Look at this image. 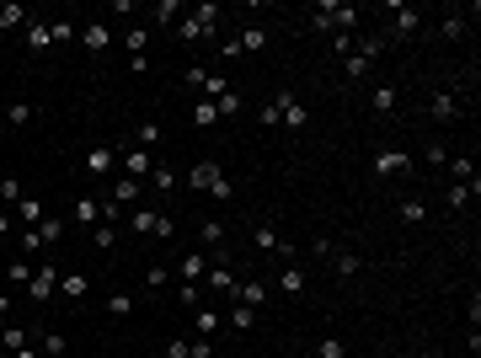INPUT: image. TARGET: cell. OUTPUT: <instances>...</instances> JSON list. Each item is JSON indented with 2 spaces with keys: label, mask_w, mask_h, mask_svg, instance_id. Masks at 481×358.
Wrapping results in <instances>:
<instances>
[{
  "label": "cell",
  "mask_w": 481,
  "mask_h": 358,
  "mask_svg": "<svg viewBox=\"0 0 481 358\" xmlns=\"http://www.w3.org/2000/svg\"><path fill=\"white\" fill-rule=\"evenodd\" d=\"M214 27H219V6H192L177 22V37L182 43H204V37H214Z\"/></svg>",
  "instance_id": "cell-1"
},
{
  "label": "cell",
  "mask_w": 481,
  "mask_h": 358,
  "mask_svg": "<svg viewBox=\"0 0 481 358\" xmlns=\"http://www.w3.org/2000/svg\"><path fill=\"white\" fill-rule=\"evenodd\" d=\"M311 27H321V33H353L359 27V6H315Z\"/></svg>",
  "instance_id": "cell-2"
},
{
  "label": "cell",
  "mask_w": 481,
  "mask_h": 358,
  "mask_svg": "<svg viewBox=\"0 0 481 358\" xmlns=\"http://www.w3.org/2000/svg\"><path fill=\"white\" fill-rule=\"evenodd\" d=\"M187 182H192V187H204V192H214V198H230V192H236V187L225 182V171L214 166V161H198V166L187 171Z\"/></svg>",
  "instance_id": "cell-3"
},
{
  "label": "cell",
  "mask_w": 481,
  "mask_h": 358,
  "mask_svg": "<svg viewBox=\"0 0 481 358\" xmlns=\"http://www.w3.org/2000/svg\"><path fill=\"white\" fill-rule=\"evenodd\" d=\"M129 230H144V236H171V214H156V209H134L129 214Z\"/></svg>",
  "instance_id": "cell-4"
},
{
  "label": "cell",
  "mask_w": 481,
  "mask_h": 358,
  "mask_svg": "<svg viewBox=\"0 0 481 358\" xmlns=\"http://www.w3.org/2000/svg\"><path fill=\"white\" fill-rule=\"evenodd\" d=\"M54 289H59V267H33V284H27V294L37 299V305H48V299H54Z\"/></svg>",
  "instance_id": "cell-5"
},
{
  "label": "cell",
  "mask_w": 481,
  "mask_h": 358,
  "mask_svg": "<svg viewBox=\"0 0 481 358\" xmlns=\"http://www.w3.org/2000/svg\"><path fill=\"white\" fill-rule=\"evenodd\" d=\"M374 171H380V177H412V156L407 150H380V156H374Z\"/></svg>",
  "instance_id": "cell-6"
},
{
  "label": "cell",
  "mask_w": 481,
  "mask_h": 358,
  "mask_svg": "<svg viewBox=\"0 0 481 358\" xmlns=\"http://www.w3.org/2000/svg\"><path fill=\"white\" fill-rule=\"evenodd\" d=\"M390 16H396V22H390V33H385V37H412L422 27V11H412V6H390Z\"/></svg>",
  "instance_id": "cell-7"
},
{
  "label": "cell",
  "mask_w": 481,
  "mask_h": 358,
  "mask_svg": "<svg viewBox=\"0 0 481 358\" xmlns=\"http://www.w3.org/2000/svg\"><path fill=\"white\" fill-rule=\"evenodd\" d=\"M273 102H278V123H289V129H305V123H311V112H305V108H300V102H294L289 91H278Z\"/></svg>",
  "instance_id": "cell-8"
},
{
  "label": "cell",
  "mask_w": 481,
  "mask_h": 358,
  "mask_svg": "<svg viewBox=\"0 0 481 358\" xmlns=\"http://www.w3.org/2000/svg\"><path fill=\"white\" fill-rule=\"evenodd\" d=\"M112 161H118V150H112V144H91V150H86V171H91V177H108Z\"/></svg>",
  "instance_id": "cell-9"
},
{
  "label": "cell",
  "mask_w": 481,
  "mask_h": 358,
  "mask_svg": "<svg viewBox=\"0 0 481 358\" xmlns=\"http://www.w3.org/2000/svg\"><path fill=\"white\" fill-rule=\"evenodd\" d=\"M150 171H156V161H150V150H139V144H134L129 156H123V177L144 182V177H150Z\"/></svg>",
  "instance_id": "cell-10"
},
{
  "label": "cell",
  "mask_w": 481,
  "mask_h": 358,
  "mask_svg": "<svg viewBox=\"0 0 481 358\" xmlns=\"http://www.w3.org/2000/svg\"><path fill=\"white\" fill-rule=\"evenodd\" d=\"M177 273L187 278V284H204V278H209V257H204V251H187V257L177 262Z\"/></svg>",
  "instance_id": "cell-11"
},
{
  "label": "cell",
  "mask_w": 481,
  "mask_h": 358,
  "mask_svg": "<svg viewBox=\"0 0 481 358\" xmlns=\"http://www.w3.org/2000/svg\"><path fill=\"white\" fill-rule=\"evenodd\" d=\"M267 299V284L262 278H246V284H236V305H252V311H262Z\"/></svg>",
  "instance_id": "cell-12"
},
{
  "label": "cell",
  "mask_w": 481,
  "mask_h": 358,
  "mask_svg": "<svg viewBox=\"0 0 481 358\" xmlns=\"http://www.w3.org/2000/svg\"><path fill=\"white\" fill-rule=\"evenodd\" d=\"M428 112H433V118H439V123H455V118H460V102H455V96H449V91H433Z\"/></svg>",
  "instance_id": "cell-13"
},
{
  "label": "cell",
  "mask_w": 481,
  "mask_h": 358,
  "mask_svg": "<svg viewBox=\"0 0 481 358\" xmlns=\"http://www.w3.org/2000/svg\"><path fill=\"white\" fill-rule=\"evenodd\" d=\"M476 192H481V177H470V182H455V187L444 192V203H449V209H465V203L476 198Z\"/></svg>",
  "instance_id": "cell-14"
},
{
  "label": "cell",
  "mask_w": 481,
  "mask_h": 358,
  "mask_svg": "<svg viewBox=\"0 0 481 358\" xmlns=\"http://www.w3.org/2000/svg\"><path fill=\"white\" fill-rule=\"evenodd\" d=\"M139 192H144V182H134V177H118V182H112V192H108V203H118V209H123V203H134Z\"/></svg>",
  "instance_id": "cell-15"
},
{
  "label": "cell",
  "mask_w": 481,
  "mask_h": 358,
  "mask_svg": "<svg viewBox=\"0 0 481 358\" xmlns=\"http://www.w3.org/2000/svg\"><path fill=\"white\" fill-rule=\"evenodd\" d=\"M219 321H225V316H219L214 305H204V311L192 316V332H198V337H214V332H219Z\"/></svg>",
  "instance_id": "cell-16"
},
{
  "label": "cell",
  "mask_w": 481,
  "mask_h": 358,
  "mask_svg": "<svg viewBox=\"0 0 481 358\" xmlns=\"http://www.w3.org/2000/svg\"><path fill=\"white\" fill-rule=\"evenodd\" d=\"M108 43H112V27L108 22H86V48H91V54H102Z\"/></svg>",
  "instance_id": "cell-17"
},
{
  "label": "cell",
  "mask_w": 481,
  "mask_h": 358,
  "mask_svg": "<svg viewBox=\"0 0 481 358\" xmlns=\"http://www.w3.org/2000/svg\"><path fill=\"white\" fill-rule=\"evenodd\" d=\"M75 219H81V225H102V203H96L91 192H86V198H75Z\"/></svg>",
  "instance_id": "cell-18"
},
{
  "label": "cell",
  "mask_w": 481,
  "mask_h": 358,
  "mask_svg": "<svg viewBox=\"0 0 481 358\" xmlns=\"http://www.w3.org/2000/svg\"><path fill=\"white\" fill-rule=\"evenodd\" d=\"M225 321L236 326V332H252V326H257V311H252V305H230Z\"/></svg>",
  "instance_id": "cell-19"
},
{
  "label": "cell",
  "mask_w": 481,
  "mask_h": 358,
  "mask_svg": "<svg viewBox=\"0 0 481 358\" xmlns=\"http://www.w3.org/2000/svg\"><path fill=\"white\" fill-rule=\"evenodd\" d=\"M150 16H156L161 27H177L182 22V0H156V11H150Z\"/></svg>",
  "instance_id": "cell-20"
},
{
  "label": "cell",
  "mask_w": 481,
  "mask_h": 358,
  "mask_svg": "<svg viewBox=\"0 0 481 358\" xmlns=\"http://www.w3.org/2000/svg\"><path fill=\"white\" fill-rule=\"evenodd\" d=\"M204 284H214L219 294H236V284H240V278L230 273V267H209V278H204Z\"/></svg>",
  "instance_id": "cell-21"
},
{
  "label": "cell",
  "mask_w": 481,
  "mask_h": 358,
  "mask_svg": "<svg viewBox=\"0 0 481 358\" xmlns=\"http://www.w3.org/2000/svg\"><path fill=\"white\" fill-rule=\"evenodd\" d=\"M59 294L64 299H86V273H64L59 278Z\"/></svg>",
  "instance_id": "cell-22"
},
{
  "label": "cell",
  "mask_w": 481,
  "mask_h": 358,
  "mask_svg": "<svg viewBox=\"0 0 481 358\" xmlns=\"http://www.w3.org/2000/svg\"><path fill=\"white\" fill-rule=\"evenodd\" d=\"M0 347H6V353H22V347H27V332H22V326H0Z\"/></svg>",
  "instance_id": "cell-23"
},
{
  "label": "cell",
  "mask_w": 481,
  "mask_h": 358,
  "mask_svg": "<svg viewBox=\"0 0 481 358\" xmlns=\"http://www.w3.org/2000/svg\"><path fill=\"white\" fill-rule=\"evenodd\" d=\"M401 219H407V225H422V219H428V203L422 198H401Z\"/></svg>",
  "instance_id": "cell-24"
},
{
  "label": "cell",
  "mask_w": 481,
  "mask_h": 358,
  "mask_svg": "<svg viewBox=\"0 0 481 358\" xmlns=\"http://www.w3.org/2000/svg\"><path fill=\"white\" fill-rule=\"evenodd\" d=\"M134 139H139V150H150V144H161V123H156V118H144L139 129H134Z\"/></svg>",
  "instance_id": "cell-25"
},
{
  "label": "cell",
  "mask_w": 481,
  "mask_h": 358,
  "mask_svg": "<svg viewBox=\"0 0 481 358\" xmlns=\"http://www.w3.org/2000/svg\"><path fill=\"white\" fill-rule=\"evenodd\" d=\"M369 108L374 112H396V86H380V91L369 96Z\"/></svg>",
  "instance_id": "cell-26"
},
{
  "label": "cell",
  "mask_w": 481,
  "mask_h": 358,
  "mask_svg": "<svg viewBox=\"0 0 481 358\" xmlns=\"http://www.w3.org/2000/svg\"><path fill=\"white\" fill-rule=\"evenodd\" d=\"M214 118H219L214 102H198V108H192V129H214Z\"/></svg>",
  "instance_id": "cell-27"
},
{
  "label": "cell",
  "mask_w": 481,
  "mask_h": 358,
  "mask_svg": "<svg viewBox=\"0 0 481 358\" xmlns=\"http://www.w3.org/2000/svg\"><path fill=\"white\" fill-rule=\"evenodd\" d=\"M16 219H22V225H37V219H43V203H37V198H22V203H16Z\"/></svg>",
  "instance_id": "cell-28"
},
{
  "label": "cell",
  "mask_w": 481,
  "mask_h": 358,
  "mask_svg": "<svg viewBox=\"0 0 481 358\" xmlns=\"http://www.w3.org/2000/svg\"><path fill=\"white\" fill-rule=\"evenodd\" d=\"M278 289H284V294H305V273H300V267L278 273Z\"/></svg>",
  "instance_id": "cell-29"
},
{
  "label": "cell",
  "mask_w": 481,
  "mask_h": 358,
  "mask_svg": "<svg viewBox=\"0 0 481 358\" xmlns=\"http://www.w3.org/2000/svg\"><path fill=\"white\" fill-rule=\"evenodd\" d=\"M0 27H27V6H0Z\"/></svg>",
  "instance_id": "cell-30"
},
{
  "label": "cell",
  "mask_w": 481,
  "mask_h": 358,
  "mask_svg": "<svg viewBox=\"0 0 481 358\" xmlns=\"http://www.w3.org/2000/svg\"><path fill=\"white\" fill-rule=\"evenodd\" d=\"M236 43H240V48H252V54H262V48H267V33H262V27H246Z\"/></svg>",
  "instance_id": "cell-31"
},
{
  "label": "cell",
  "mask_w": 481,
  "mask_h": 358,
  "mask_svg": "<svg viewBox=\"0 0 481 358\" xmlns=\"http://www.w3.org/2000/svg\"><path fill=\"white\" fill-rule=\"evenodd\" d=\"M6 123H11V129L33 123V102H11V108H6Z\"/></svg>",
  "instance_id": "cell-32"
},
{
  "label": "cell",
  "mask_w": 481,
  "mask_h": 358,
  "mask_svg": "<svg viewBox=\"0 0 481 358\" xmlns=\"http://www.w3.org/2000/svg\"><path fill=\"white\" fill-rule=\"evenodd\" d=\"M37 236H43V246H54V241L64 236V225H59V219H48V214H43V219H37Z\"/></svg>",
  "instance_id": "cell-33"
},
{
  "label": "cell",
  "mask_w": 481,
  "mask_h": 358,
  "mask_svg": "<svg viewBox=\"0 0 481 358\" xmlns=\"http://www.w3.org/2000/svg\"><path fill=\"white\" fill-rule=\"evenodd\" d=\"M22 198H27V192H22V182H16V177H6V182H0V203H11V209H16Z\"/></svg>",
  "instance_id": "cell-34"
},
{
  "label": "cell",
  "mask_w": 481,
  "mask_h": 358,
  "mask_svg": "<svg viewBox=\"0 0 481 358\" xmlns=\"http://www.w3.org/2000/svg\"><path fill=\"white\" fill-rule=\"evenodd\" d=\"M342 75H348V81H359V75H369V59H364V54H348V59H342Z\"/></svg>",
  "instance_id": "cell-35"
},
{
  "label": "cell",
  "mask_w": 481,
  "mask_h": 358,
  "mask_svg": "<svg viewBox=\"0 0 481 358\" xmlns=\"http://www.w3.org/2000/svg\"><path fill=\"white\" fill-rule=\"evenodd\" d=\"M91 241H96V251H112V241H118V225H96Z\"/></svg>",
  "instance_id": "cell-36"
},
{
  "label": "cell",
  "mask_w": 481,
  "mask_h": 358,
  "mask_svg": "<svg viewBox=\"0 0 481 358\" xmlns=\"http://www.w3.org/2000/svg\"><path fill=\"white\" fill-rule=\"evenodd\" d=\"M64 347H70V337H64V332H48L43 337V353L48 358H64Z\"/></svg>",
  "instance_id": "cell-37"
},
{
  "label": "cell",
  "mask_w": 481,
  "mask_h": 358,
  "mask_svg": "<svg viewBox=\"0 0 481 358\" xmlns=\"http://www.w3.org/2000/svg\"><path fill=\"white\" fill-rule=\"evenodd\" d=\"M439 33H444V37H465V16H460V11H449L444 22H439Z\"/></svg>",
  "instance_id": "cell-38"
},
{
  "label": "cell",
  "mask_w": 481,
  "mask_h": 358,
  "mask_svg": "<svg viewBox=\"0 0 481 358\" xmlns=\"http://www.w3.org/2000/svg\"><path fill=\"white\" fill-rule=\"evenodd\" d=\"M48 43H54V33H48L43 22H33V27H27V48H48Z\"/></svg>",
  "instance_id": "cell-39"
},
{
  "label": "cell",
  "mask_w": 481,
  "mask_h": 358,
  "mask_svg": "<svg viewBox=\"0 0 481 358\" xmlns=\"http://www.w3.org/2000/svg\"><path fill=\"white\" fill-rule=\"evenodd\" d=\"M449 177H455V182H470V177H476V166H470V156H455V161H449Z\"/></svg>",
  "instance_id": "cell-40"
},
{
  "label": "cell",
  "mask_w": 481,
  "mask_h": 358,
  "mask_svg": "<svg viewBox=\"0 0 481 358\" xmlns=\"http://www.w3.org/2000/svg\"><path fill=\"white\" fill-rule=\"evenodd\" d=\"M257 246H262V251H289V246H284V236H278V230H267V225L257 230Z\"/></svg>",
  "instance_id": "cell-41"
},
{
  "label": "cell",
  "mask_w": 481,
  "mask_h": 358,
  "mask_svg": "<svg viewBox=\"0 0 481 358\" xmlns=\"http://www.w3.org/2000/svg\"><path fill=\"white\" fill-rule=\"evenodd\" d=\"M198 236H204V246H225V225H219V219H209Z\"/></svg>",
  "instance_id": "cell-42"
},
{
  "label": "cell",
  "mask_w": 481,
  "mask_h": 358,
  "mask_svg": "<svg viewBox=\"0 0 481 358\" xmlns=\"http://www.w3.org/2000/svg\"><path fill=\"white\" fill-rule=\"evenodd\" d=\"M6 278H11V284H33V267H27V257H16V262L6 267Z\"/></svg>",
  "instance_id": "cell-43"
},
{
  "label": "cell",
  "mask_w": 481,
  "mask_h": 358,
  "mask_svg": "<svg viewBox=\"0 0 481 358\" xmlns=\"http://www.w3.org/2000/svg\"><path fill=\"white\" fill-rule=\"evenodd\" d=\"M187 358H214V337H192V342H187Z\"/></svg>",
  "instance_id": "cell-44"
},
{
  "label": "cell",
  "mask_w": 481,
  "mask_h": 358,
  "mask_svg": "<svg viewBox=\"0 0 481 358\" xmlns=\"http://www.w3.org/2000/svg\"><path fill=\"white\" fill-rule=\"evenodd\" d=\"M353 43H359L353 33H332V48H337V59H348V54H353Z\"/></svg>",
  "instance_id": "cell-45"
},
{
  "label": "cell",
  "mask_w": 481,
  "mask_h": 358,
  "mask_svg": "<svg viewBox=\"0 0 481 358\" xmlns=\"http://www.w3.org/2000/svg\"><path fill=\"white\" fill-rule=\"evenodd\" d=\"M166 273H171V267L150 262V267H144V284H150V289H166Z\"/></svg>",
  "instance_id": "cell-46"
},
{
  "label": "cell",
  "mask_w": 481,
  "mask_h": 358,
  "mask_svg": "<svg viewBox=\"0 0 481 358\" xmlns=\"http://www.w3.org/2000/svg\"><path fill=\"white\" fill-rule=\"evenodd\" d=\"M214 108H219V118H225V112H240V108H246V102H240V91H225V96H219V102H214Z\"/></svg>",
  "instance_id": "cell-47"
},
{
  "label": "cell",
  "mask_w": 481,
  "mask_h": 358,
  "mask_svg": "<svg viewBox=\"0 0 481 358\" xmlns=\"http://www.w3.org/2000/svg\"><path fill=\"white\" fill-rule=\"evenodd\" d=\"M144 43H150V33H144V27H129V54H134V59L144 54Z\"/></svg>",
  "instance_id": "cell-48"
},
{
  "label": "cell",
  "mask_w": 481,
  "mask_h": 358,
  "mask_svg": "<svg viewBox=\"0 0 481 358\" xmlns=\"http://www.w3.org/2000/svg\"><path fill=\"white\" fill-rule=\"evenodd\" d=\"M315 358H342V342H337V337H321V342H315Z\"/></svg>",
  "instance_id": "cell-49"
},
{
  "label": "cell",
  "mask_w": 481,
  "mask_h": 358,
  "mask_svg": "<svg viewBox=\"0 0 481 358\" xmlns=\"http://www.w3.org/2000/svg\"><path fill=\"white\" fill-rule=\"evenodd\" d=\"M108 311L112 316H129V294H123V289H112V294H108Z\"/></svg>",
  "instance_id": "cell-50"
},
{
  "label": "cell",
  "mask_w": 481,
  "mask_h": 358,
  "mask_svg": "<svg viewBox=\"0 0 481 358\" xmlns=\"http://www.w3.org/2000/svg\"><path fill=\"white\" fill-rule=\"evenodd\" d=\"M48 33H54V43H70L75 27H70V22H48Z\"/></svg>",
  "instance_id": "cell-51"
},
{
  "label": "cell",
  "mask_w": 481,
  "mask_h": 358,
  "mask_svg": "<svg viewBox=\"0 0 481 358\" xmlns=\"http://www.w3.org/2000/svg\"><path fill=\"white\" fill-rule=\"evenodd\" d=\"M337 273H342V278L359 273V257H353V251H342V257H337Z\"/></svg>",
  "instance_id": "cell-52"
},
{
  "label": "cell",
  "mask_w": 481,
  "mask_h": 358,
  "mask_svg": "<svg viewBox=\"0 0 481 358\" xmlns=\"http://www.w3.org/2000/svg\"><path fill=\"white\" fill-rule=\"evenodd\" d=\"M22 251H27V257H33V251H43V236H37V230H27V236H22Z\"/></svg>",
  "instance_id": "cell-53"
},
{
  "label": "cell",
  "mask_w": 481,
  "mask_h": 358,
  "mask_svg": "<svg viewBox=\"0 0 481 358\" xmlns=\"http://www.w3.org/2000/svg\"><path fill=\"white\" fill-rule=\"evenodd\" d=\"M166 358H187V342H177V337H171V347H166Z\"/></svg>",
  "instance_id": "cell-54"
},
{
  "label": "cell",
  "mask_w": 481,
  "mask_h": 358,
  "mask_svg": "<svg viewBox=\"0 0 481 358\" xmlns=\"http://www.w3.org/2000/svg\"><path fill=\"white\" fill-rule=\"evenodd\" d=\"M0 316H11V294H0Z\"/></svg>",
  "instance_id": "cell-55"
},
{
  "label": "cell",
  "mask_w": 481,
  "mask_h": 358,
  "mask_svg": "<svg viewBox=\"0 0 481 358\" xmlns=\"http://www.w3.org/2000/svg\"><path fill=\"white\" fill-rule=\"evenodd\" d=\"M6 230H11V214H6V209H0V236H6Z\"/></svg>",
  "instance_id": "cell-56"
},
{
  "label": "cell",
  "mask_w": 481,
  "mask_h": 358,
  "mask_svg": "<svg viewBox=\"0 0 481 358\" xmlns=\"http://www.w3.org/2000/svg\"><path fill=\"white\" fill-rule=\"evenodd\" d=\"M11 358H37V353H33V347H22V353H11Z\"/></svg>",
  "instance_id": "cell-57"
},
{
  "label": "cell",
  "mask_w": 481,
  "mask_h": 358,
  "mask_svg": "<svg viewBox=\"0 0 481 358\" xmlns=\"http://www.w3.org/2000/svg\"><path fill=\"white\" fill-rule=\"evenodd\" d=\"M422 358H444V353H439V347H433V353H422Z\"/></svg>",
  "instance_id": "cell-58"
},
{
  "label": "cell",
  "mask_w": 481,
  "mask_h": 358,
  "mask_svg": "<svg viewBox=\"0 0 481 358\" xmlns=\"http://www.w3.org/2000/svg\"><path fill=\"white\" fill-rule=\"evenodd\" d=\"M0 358H11V353H0Z\"/></svg>",
  "instance_id": "cell-59"
}]
</instances>
